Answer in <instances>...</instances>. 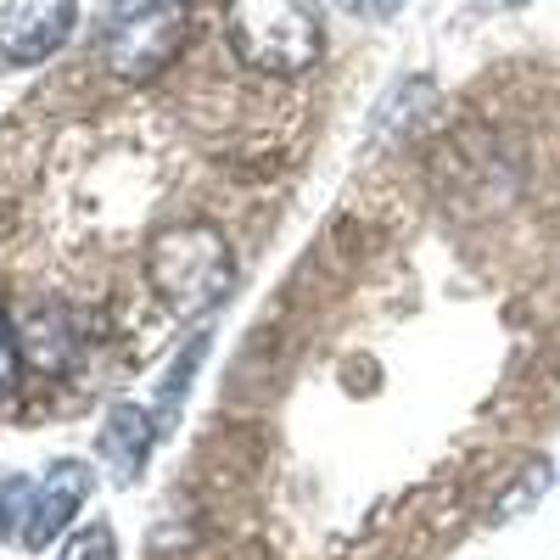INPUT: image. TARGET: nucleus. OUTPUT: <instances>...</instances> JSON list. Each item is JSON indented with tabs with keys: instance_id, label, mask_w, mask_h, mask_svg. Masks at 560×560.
Returning a JSON list of instances; mask_svg holds the SVG:
<instances>
[{
	"instance_id": "nucleus-1",
	"label": "nucleus",
	"mask_w": 560,
	"mask_h": 560,
	"mask_svg": "<svg viewBox=\"0 0 560 560\" xmlns=\"http://www.w3.org/2000/svg\"><path fill=\"white\" fill-rule=\"evenodd\" d=\"M224 34L253 73L298 79L325 57V23L314 0H230Z\"/></svg>"
},
{
	"instance_id": "nucleus-2",
	"label": "nucleus",
	"mask_w": 560,
	"mask_h": 560,
	"mask_svg": "<svg viewBox=\"0 0 560 560\" xmlns=\"http://www.w3.org/2000/svg\"><path fill=\"white\" fill-rule=\"evenodd\" d=\"M147 275L174 314H208L236 287V264L213 224H174L152 242Z\"/></svg>"
},
{
	"instance_id": "nucleus-3",
	"label": "nucleus",
	"mask_w": 560,
	"mask_h": 560,
	"mask_svg": "<svg viewBox=\"0 0 560 560\" xmlns=\"http://www.w3.org/2000/svg\"><path fill=\"white\" fill-rule=\"evenodd\" d=\"M185 45V0H118L107 12L102 57L118 79H152Z\"/></svg>"
},
{
	"instance_id": "nucleus-4",
	"label": "nucleus",
	"mask_w": 560,
	"mask_h": 560,
	"mask_svg": "<svg viewBox=\"0 0 560 560\" xmlns=\"http://www.w3.org/2000/svg\"><path fill=\"white\" fill-rule=\"evenodd\" d=\"M73 23H79V0H7L0 7V57L12 68H34L51 51H62Z\"/></svg>"
},
{
	"instance_id": "nucleus-5",
	"label": "nucleus",
	"mask_w": 560,
	"mask_h": 560,
	"mask_svg": "<svg viewBox=\"0 0 560 560\" xmlns=\"http://www.w3.org/2000/svg\"><path fill=\"white\" fill-rule=\"evenodd\" d=\"M84 499H90V465H79V459H57L51 471H45V482L28 488L18 538H23L28 549H51V544L73 527V516H79V504H84Z\"/></svg>"
},
{
	"instance_id": "nucleus-6",
	"label": "nucleus",
	"mask_w": 560,
	"mask_h": 560,
	"mask_svg": "<svg viewBox=\"0 0 560 560\" xmlns=\"http://www.w3.org/2000/svg\"><path fill=\"white\" fill-rule=\"evenodd\" d=\"M158 432L163 427L152 420V409H140V404H113L107 409V427L96 438V454L113 471V482H135L140 471H147V454H152Z\"/></svg>"
},
{
	"instance_id": "nucleus-7",
	"label": "nucleus",
	"mask_w": 560,
	"mask_h": 560,
	"mask_svg": "<svg viewBox=\"0 0 560 560\" xmlns=\"http://www.w3.org/2000/svg\"><path fill=\"white\" fill-rule=\"evenodd\" d=\"M23 342H28V353H34L39 370H62L68 364V348H73L68 331H62V314H34Z\"/></svg>"
},
{
	"instance_id": "nucleus-8",
	"label": "nucleus",
	"mask_w": 560,
	"mask_h": 560,
	"mask_svg": "<svg viewBox=\"0 0 560 560\" xmlns=\"http://www.w3.org/2000/svg\"><path fill=\"white\" fill-rule=\"evenodd\" d=\"M57 560H118V538L107 522H90L57 549Z\"/></svg>"
},
{
	"instance_id": "nucleus-9",
	"label": "nucleus",
	"mask_w": 560,
	"mask_h": 560,
	"mask_svg": "<svg viewBox=\"0 0 560 560\" xmlns=\"http://www.w3.org/2000/svg\"><path fill=\"white\" fill-rule=\"evenodd\" d=\"M23 504H28V482L0 477V538H7L12 527H23Z\"/></svg>"
},
{
	"instance_id": "nucleus-10",
	"label": "nucleus",
	"mask_w": 560,
	"mask_h": 560,
	"mask_svg": "<svg viewBox=\"0 0 560 560\" xmlns=\"http://www.w3.org/2000/svg\"><path fill=\"white\" fill-rule=\"evenodd\" d=\"M12 382H18V337L7 325V308H0V393H12Z\"/></svg>"
},
{
	"instance_id": "nucleus-11",
	"label": "nucleus",
	"mask_w": 560,
	"mask_h": 560,
	"mask_svg": "<svg viewBox=\"0 0 560 560\" xmlns=\"http://www.w3.org/2000/svg\"><path fill=\"white\" fill-rule=\"evenodd\" d=\"M337 7H342L348 18H359V23H387L404 0H337Z\"/></svg>"
},
{
	"instance_id": "nucleus-12",
	"label": "nucleus",
	"mask_w": 560,
	"mask_h": 560,
	"mask_svg": "<svg viewBox=\"0 0 560 560\" xmlns=\"http://www.w3.org/2000/svg\"><path fill=\"white\" fill-rule=\"evenodd\" d=\"M510 7H527V0H510Z\"/></svg>"
}]
</instances>
